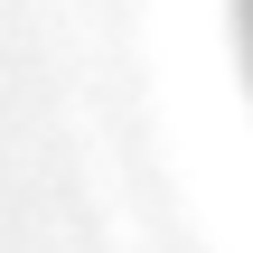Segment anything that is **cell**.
<instances>
[{
	"label": "cell",
	"instance_id": "obj_1",
	"mask_svg": "<svg viewBox=\"0 0 253 253\" xmlns=\"http://www.w3.org/2000/svg\"><path fill=\"white\" fill-rule=\"evenodd\" d=\"M244 38H253V0H244Z\"/></svg>",
	"mask_w": 253,
	"mask_h": 253
}]
</instances>
